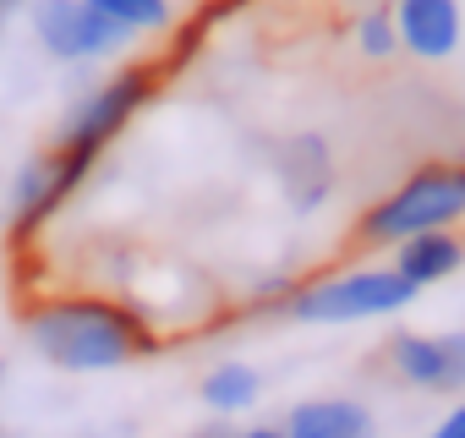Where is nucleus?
Here are the masks:
<instances>
[{
    "label": "nucleus",
    "mask_w": 465,
    "mask_h": 438,
    "mask_svg": "<svg viewBox=\"0 0 465 438\" xmlns=\"http://www.w3.org/2000/svg\"><path fill=\"white\" fill-rule=\"evenodd\" d=\"M454 219H465V164H421L383 203L367 208L356 236L367 247H400L411 236L449 231Z\"/></svg>",
    "instance_id": "nucleus-2"
},
{
    "label": "nucleus",
    "mask_w": 465,
    "mask_h": 438,
    "mask_svg": "<svg viewBox=\"0 0 465 438\" xmlns=\"http://www.w3.org/2000/svg\"><path fill=\"white\" fill-rule=\"evenodd\" d=\"M400 45L421 61H443L460 50V0H400L394 6Z\"/></svg>",
    "instance_id": "nucleus-8"
},
{
    "label": "nucleus",
    "mask_w": 465,
    "mask_h": 438,
    "mask_svg": "<svg viewBox=\"0 0 465 438\" xmlns=\"http://www.w3.org/2000/svg\"><path fill=\"white\" fill-rule=\"evenodd\" d=\"M416 302V285L400 269H351L318 285L291 291L285 313L302 324H361V318H383Z\"/></svg>",
    "instance_id": "nucleus-3"
},
{
    "label": "nucleus",
    "mask_w": 465,
    "mask_h": 438,
    "mask_svg": "<svg viewBox=\"0 0 465 438\" xmlns=\"http://www.w3.org/2000/svg\"><path fill=\"white\" fill-rule=\"evenodd\" d=\"M460 264H465V242H460L454 231H427V236H411V242L394 247V269H400L416 291L449 280Z\"/></svg>",
    "instance_id": "nucleus-10"
},
{
    "label": "nucleus",
    "mask_w": 465,
    "mask_h": 438,
    "mask_svg": "<svg viewBox=\"0 0 465 438\" xmlns=\"http://www.w3.org/2000/svg\"><path fill=\"white\" fill-rule=\"evenodd\" d=\"M236 438H285V427H247V433H236Z\"/></svg>",
    "instance_id": "nucleus-16"
},
{
    "label": "nucleus",
    "mask_w": 465,
    "mask_h": 438,
    "mask_svg": "<svg viewBox=\"0 0 465 438\" xmlns=\"http://www.w3.org/2000/svg\"><path fill=\"white\" fill-rule=\"evenodd\" d=\"M88 170H94V159L88 154H77V148H45V154H34L28 164H23V175H17V192H12V219H17V231H34V225H45V219L88 181Z\"/></svg>",
    "instance_id": "nucleus-6"
},
{
    "label": "nucleus",
    "mask_w": 465,
    "mask_h": 438,
    "mask_svg": "<svg viewBox=\"0 0 465 438\" xmlns=\"http://www.w3.org/2000/svg\"><path fill=\"white\" fill-rule=\"evenodd\" d=\"M28 340L61 373H110L153 351V329L143 324V313L104 296H66L34 307Z\"/></svg>",
    "instance_id": "nucleus-1"
},
{
    "label": "nucleus",
    "mask_w": 465,
    "mask_h": 438,
    "mask_svg": "<svg viewBox=\"0 0 465 438\" xmlns=\"http://www.w3.org/2000/svg\"><path fill=\"white\" fill-rule=\"evenodd\" d=\"M0 383H6V362H0Z\"/></svg>",
    "instance_id": "nucleus-17"
},
{
    "label": "nucleus",
    "mask_w": 465,
    "mask_h": 438,
    "mask_svg": "<svg viewBox=\"0 0 465 438\" xmlns=\"http://www.w3.org/2000/svg\"><path fill=\"white\" fill-rule=\"evenodd\" d=\"M356 45L372 55V61H383V55H394V45H400V28H394V12H367L361 23H356Z\"/></svg>",
    "instance_id": "nucleus-14"
},
{
    "label": "nucleus",
    "mask_w": 465,
    "mask_h": 438,
    "mask_svg": "<svg viewBox=\"0 0 465 438\" xmlns=\"http://www.w3.org/2000/svg\"><path fill=\"white\" fill-rule=\"evenodd\" d=\"M34 34L55 61H94L132 39L110 17H99L88 0H34Z\"/></svg>",
    "instance_id": "nucleus-5"
},
{
    "label": "nucleus",
    "mask_w": 465,
    "mask_h": 438,
    "mask_svg": "<svg viewBox=\"0 0 465 438\" xmlns=\"http://www.w3.org/2000/svg\"><path fill=\"white\" fill-rule=\"evenodd\" d=\"M280 175H285L296 208H318L323 192H329V154H323V143H318V137H296V143H285Z\"/></svg>",
    "instance_id": "nucleus-11"
},
{
    "label": "nucleus",
    "mask_w": 465,
    "mask_h": 438,
    "mask_svg": "<svg viewBox=\"0 0 465 438\" xmlns=\"http://www.w3.org/2000/svg\"><path fill=\"white\" fill-rule=\"evenodd\" d=\"M153 83H159L153 66H126V72H115L110 83H99L88 99L72 105V115H66V126H61L55 143H61V148H77V154H88V159H99L104 143H110L115 132H126V121L153 99Z\"/></svg>",
    "instance_id": "nucleus-4"
},
{
    "label": "nucleus",
    "mask_w": 465,
    "mask_h": 438,
    "mask_svg": "<svg viewBox=\"0 0 465 438\" xmlns=\"http://www.w3.org/2000/svg\"><path fill=\"white\" fill-rule=\"evenodd\" d=\"M0 6H12V0H0Z\"/></svg>",
    "instance_id": "nucleus-18"
},
{
    "label": "nucleus",
    "mask_w": 465,
    "mask_h": 438,
    "mask_svg": "<svg viewBox=\"0 0 465 438\" xmlns=\"http://www.w3.org/2000/svg\"><path fill=\"white\" fill-rule=\"evenodd\" d=\"M389 362L405 383L416 389H438V394H454L465 389V329H449V334H394L389 340Z\"/></svg>",
    "instance_id": "nucleus-7"
},
{
    "label": "nucleus",
    "mask_w": 465,
    "mask_h": 438,
    "mask_svg": "<svg viewBox=\"0 0 465 438\" xmlns=\"http://www.w3.org/2000/svg\"><path fill=\"white\" fill-rule=\"evenodd\" d=\"M285 438H378V422H372V411H367L361 400L318 394V400L291 405Z\"/></svg>",
    "instance_id": "nucleus-9"
},
{
    "label": "nucleus",
    "mask_w": 465,
    "mask_h": 438,
    "mask_svg": "<svg viewBox=\"0 0 465 438\" xmlns=\"http://www.w3.org/2000/svg\"><path fill=\"white\" fill-rule=\"evenodd\" d=\"M258 394H263V373L247 367V362H219L203 378V405L219 411V416H236V411L258 405Z\"/></svg>",
    "instance_id": "nucleus-12"
},
{
    "label": "nucleus",
    "mask_w": 465,
    "mask_h": 438,
    "mask_svg": "<svg viewBox=\"0 0 465 438\" xmlns=\"http://www.w3.org/2000/svg\"><path fill=\"white\" fill-rule=\"evenodd\" d=\"M432 438H465V400H460V405H454L438 427H432Z\"/></svg>",
    "instance_id": "nucleus-15"
},
{
    "label": "nucleus",
    "mask_w": 465,
    "mask_h": 438,
    "mask_svg": "<svg viewBox=\"0 0 465 438\" xmlns=\"http://www.w3.org/2000/svg\"><path fill=\"white\" fill-rule=\"evenodd\" d=\"M99 17H110L115 28L126 34H148V28H164L170 23V0H88Z\"/></svg>",
    "instance_id": "nucleus-13"
}]
</instances>
